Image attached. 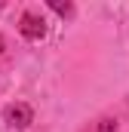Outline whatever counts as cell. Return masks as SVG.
Here are the masks:
<instances>
[{
  "mask_svg": "<svg viewBox=\"0 0 129 132\" xmlns=\"http://www.w3.org/2000/svg\"><path fill=\"white\" fill-rule=\"evenodd\" d=\"M49 6H52L55 12H62V15H71V3H59V0H52Z\"/></svg>",
  "mask_w": 129,
  "mask_h": 132,
  "instance_id": "obj_3",
  "label": "cell"
},
{
  "mask_svg": "<svg viewBox=\"0 0 129 132\" xmlns=\"http://www.w3.org/2000/svg\"><path fill=\"white\" fill-rule=\"evenodd\" d=\"M19 31L25 34L28 40H40V37L46 34V25H43V19H37V15H31V12H25V15H22V25H19Z\"/></svg>",
  "mask_w": 129,
  "mask_h": 132,
  "instance_id": "obj_2",
  "label": "cell"
},
{
  "mask_svg": "<svg viewBox=\"0 0 129 132\" xmlns=\"http://www.w3.org/2000/svg\"><path fill=\"white\" fill-rule=\"evenodd\" d=\"M3 49H6V43H3V37H0V52H3Z\"/></svg>",
  "mask_w": 129,
  "mask_h": 132,
  "instance_id": "obj_5",
  "label": "cell"
},
{
  "mask_svg": "<svg viewBox=\"0 0 129 132\" xmlns=\"http://www.w3.org/2000/svg\"><path fill=\"white\" fill-rule=\"evenodd\" d=\"M3 117H6V123L9 126H15V129H25L28 123H31V108L28 104H9L6 111H3Z\"/></svg>",
  "mask_w": 129,
  "mask_h": 132,
  "instance_id": "obj_1",
  "label": "cell"
},
{
  "mask_svg": "<svg viewBox=\"0 0 129 132\" xmlns=\"http://www.w3.org/2000/svg\"><path fill=\"white\" fill-rule=\"evenodd\" d=\"M114 129H117V123H114V120H104V123H101V129H98V132H114Z\"/></svg>",
  "mask_w": 129,
  "mask_h": 132,
  "instance_id": "obj_4",
  "label": "cell"
}]
</instances>
